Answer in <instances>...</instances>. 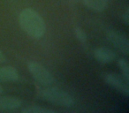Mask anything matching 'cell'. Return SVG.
<instances>
[{"label": "cell", "mask_w": 129, "mask_h": 113, "mask_svg": "<svg viewBox=\"0 0 129 113\" xmlns=\"http://www.w3.org/2000/svg\"><path fill=\"white\" fill-rule=\"evenodd\" d=\"M76 35H77V37L79 38L81 41H85V39H86V35H85V34L83 33V31L81 30L80 28L76 29Z\"/></svg>", "instance_id": "cell-12"}, {"label": "cell", "mask_w": 129, "mask_h": 113, "mask_svg": "<svg viewBox=\"0 0 129 113\" xmlns=\"http://www.w3.org/2000/svg\"><path fill=\"white\" fill-rule=\"evenodd\" d=\"M23 113H54L55 110L49 109H43L37 106H32V107H27L26 109H22Z\"/></svg>", "instance_id": "cell-10"}, {"label": "cell", "mask_w": 129, "mask_h": 113, "mask_svg": "<svg viewBox=\"0 0 129 113\" xmlns=\"http://www.w3.org/2000/svg\"><path fill=\"white\" fill-rule=\"evenodd\" d=\"M104 80H105V81L110 86L112 87L115 89H117L118 91H119L120 93L124 94L126 96L129 95V88H128L127 82L126 81L125 82L121 77L116 75V74L110 73V74H106L104 76Z\"/></svg>", "instance_id": "cell-5"}, {"label": "cell", "mask_w": 129, "mask_h": 113, "mask_svg": "<svg viewBox=\"0 0 129 113\" xmlns=\"http://www.w3.org/2000/svg\"><path fill=\"white\" fill-rule=\"evenodd\" d=\"M83 1L89 9L96 12L103 11L107 6V0H83Z\"/></svg>", "instance_id": "cell-9"}, {"label": "cell", "mask_w": 129, "mask_h": 113, "mask_svg": "<svg viewBox=\"0 0 129 113\" xmlns=\"http://www.w3.org/2000/svg\"><path fill=\"white\" fill-rule=\"evenodd\" d=\"M42 96L48 102L63 107H70L74 104V100L68 94L56 88H50L43 90Z\"/></svg>", "instance_id": "cell-2"}, {"label": "cell", "mask_w": 129, "mask_h": 113, "mask_svg": "<svg viewBox=\"0 0 129 113\" xmlns=\"http://www.w3.org/2000/svg\"><path fill=\"white\" fill-rule=\"evenodd\" d=\"M21 105L20 99L13 96H0V110H13Z\"/></svg>", "instance_id": "cell-6"}, {"label": "cell", "mask_w": 129, "mask_h": 113, "mask_svg": "<svg viewBox=\"0 0 129 113\" xmlns=\"http://www.w3.org/2000/svg\"><path fill=\"white\" fill-rule=\"evenodd\" d=\"M118 65H119V67H120V69H121L122 73H123L125 81H128V79H129V67H128V64H127L126 60H125V59H119V61H118Z\"/></svg>", "instance_id": "cell-11"}, {"label": "cell", "mask_w": 129, "mask_h": 113, "mask_svg": "<svg viewBox=\"0 0 129 113\" xmlns=\"http://www.w3.org/2000/svg\"><path fill=\"white\" fill-rule=\"evenodd\" d=\"M2 58H3V57H2V54H1V52H0V62L2 61Z\"/></svg>", "instance_id": "cell-15"}, {"label": "cell", "mask_w": 129, "mask_h": 113, "mask_svg": "<svg viewBox=\"0 0 129 113\" xmlns=\"http://www.w3.org/2000/svg\"><path fill=\"white\" fill-rule=\"evenodd\" d=\"M108 37L110 41L113 43V45L116 46L122 53H124L125 55H128L129 42L125 34L118 31L110 30L108 32Z\"/></svg>", "instance_id": "cell-4"}, {"label": "cell", "mask_w": 129, "mask_h": 113, "mask_svg": "<svg viewBox=\"0 0 129 113\" xmlns=\"http://www.w3.org/2000/svg\"><path fill=\"white\" fill-rule=\"evenodd\" d=\"M95 57L101 63H109L116 58V54L107 48H98L95 50Z\"/></svg>", "instance_id": "cell-7"}, {"label": "cell", "mask_w": 129, "mask_h": 113, "mask_svg": "<svg viewBox=\"0 0 129 113\" xmlns=\"http://www.w3.org/2000/svg\"><path fill=\"white\" fill-rule=\"evenodd\" d=\"M2 93H3V88L1 86H0V95H1Z\"/></svg>", "instance_id": "cell-14"}, {"label": "cell", "mask_w": 129, "mask_h": 113, "mask_svg": "<svg viewBox=\"0 0 129 113\" xmlns=\"http://www.w3.org/2000/svg\"><path fill=\"white\" fill-rule=\"evenodd\" d=\"M27 66H28V70L33 75V77L41 84L50 85L54 82L53 76L42 65L36 63V62H29Z\"/></svg>", "instance_id": "cell-3"}, {"label": "cell", "mask_w": 129, "mask_h": 113, "mask_svg": "<svg viewBox=\"0 0 129 113\" xmlns=\"http://www.w3.org/2000/svg\"><path fill=\"white\" fill-rule=\"evenodd\" d=\"M20 23L23 30L33 38H41L45 32V24L42 17L30 8L24 9L20 14Z\"/></svg>", "instance_id": "cell-1"}, {"label": "cell", "mask_w": 129, "mask_h": 113, "mask_svg": "<svg viewBox=\"0 0 129 113\" xmlns=\"http://www.w3.org/2000/svg\"><path fill=\"white\" fill-rule=\"evenodd\" d=\"M124 19H125V23L126 24V25H128L129 23V11L127 10L126 13H125V17H124Z\"/></svg>", "instance_id": "cell-13"}, {"label": "cell", "mask_w": 129, "mask_h": 113, "mask_svg": "<svg viewBox=\"0 0 129 113\" xmlns=\"http://www.w3.org/2000/svg\"><path fill=\"white\" fill-rule=\"evenodd\" d=\"M19 78L16 69L12 66H4L0 68V81H15Z\"/></svg>", "instance_id": "cell-8"}]
</instances>
